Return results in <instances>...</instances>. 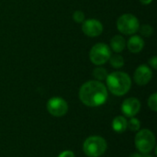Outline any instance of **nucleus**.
I'll use <instances>...</instances> for the list:
<instances>
[{
    "instance_id": "1a4fd4ad",
    "label": "nucleus",
    "mask_w": 157,
    "mask_h": 157,
    "mask_svg": "<svg viewBox=\"0 0 157 157\" xmlns=\"http://www.w3.org/2000/svg\"><path fill=\"white\" fill-rule=\"evenodd\" d=\"M140 109H141V102L139 101L138 98H129L122 102L121 111L126 117L129 118L135 117V115L139 113Z\"/></svg>"
},
{
    "instance_id": "4be33fe9",
    "label": "nucleus",
    "mask_w": 157,
    "mask_h": 157,
    "mask_svg": "<svg viewBox=\"0 0 157 157\" xmlns=\"http://www.w3.org/2000/svg\"><path fill=\"white\" fill-rule=\"evenodd\" d=\"M153 0H140V2L144 5H149L150 3H152Z\"/></svg>"
},
{
    "instance_id": "f257e3e1",
    "label": "nucleus",
    "mask_w": 157,
    "mask_h": 157,
    "mask_svg": "<svg viewBox=\"0 0 157 157\" xmlns=\"http://www.w3.org/2000/svg\"><path fill=\"white\" fill-rule=\"evenodd\" d=\"M81 102L87 107H98L103 105L108 98V90L100 81L93 80L85 83L79 90Z\"/></svg>"
},
{
    "instance_id": "4468645a",
    "label": "nucleus",
    "mask_w": 157,
    "mask_h": 157,
    "mask_svg": "<svg viewBox=\"0 0 157 157\" xmlns=\"http://www.w3.org/2000/svg\"><path fill=\"white\" fill-rule=\"evenodd\" d=\"M110 65L114 68H121L124 65V60L123 57L121 55L119 54H115V55H111L110 58L109 59Z\"/></svg>"
},
{
    "instance_id": "2eb2a0df",
    "label": "nucleus",
    "mask_w": 157,
    "mask_h": 157,
    "mask_svg": "<svg viewBox=\"0 0 157 157\" xmlns=\"http://www.w3.org/2000/svg\"><path fill=\"white\" fill-rule=\"evenodd\" d=\"M93 75L98 81H103V80H106L108 76V72L103 67H97L93 71Z\"/></svg>"
},
{
    "instance_id": "f03ea898",
    "label": "nucleus",
    "mask_w": 157,
    "mask_h": 157,
    "mask_svg": "<svg viewBox=\"0 0 157 157\" xmlns=\"http://www.w3.org/2000/svg\"><path fill=\"white\" fill-rule=\"evenodd\" d=\"M107 86L115 96H123L127 94L132 86V80L128 74L124 72H114L108 75Z\"/></svg>"
},
{
    "instance_id": "aec40b11",
    "label": "nucleus",
    "mask_w": 157,
    "mask_h": 157,
    "mask_svg": "<svg viewBox=\"0 0 157 157\" xmlns=\"http://www.w3.org/2000/svg\"><path fill=\"white\" fill-rule=\"evenodd\" d=\"M58 157H75V154L72 151L67 150V151H64V152L61 153Z\"/></svg>"
},
{
    "instance_id": "423d86ee",
    "label": "nucleus",
    "mask_w": 157,
    "mask_h": 157,
    "mask_svg": "<svg viewBox=\"0 0 157 157\" xmlns=\"http://www.w3.org/2000/svg\"><path fill=\"white\" fill-rule=\"evenodd\" d=\"M111 56L110 48L105 43H97L95 44L89 52L90 61L96 65H102L106 63Z\"/></svg>"
},
{
    "instance_id": "f8f14e48",
    "label": "nucleus",
    "mask_w": 157,
    "mask_h": 157,
    "mask_svg": "<svg viewBox=\"0 0 157 157\" xmlns=\"http://www.w3.org/2000/svg\"><path fill=\"white\" fill-rule=\"evenodd\" d=\"M126 47V40L121 35L114 36L110 40V50H113L115 52H122Z\"/></svg>"
},
{
    "instance_id": "412c9836",
    "label": "nucleus",
    "mask_w": 157,
    "mask_h": 157,
    "mask_svg": "<svg viewBox=\"0 0 157 157\" xmlns=\"http://www.w3.org/2000/svg\"><path fill=\"white\" fill-rule=\"evenodd\" d=\"M149 63L150 65L154 68V69H156L157 68V57L156 56H154L152 57L150 60H149Z\"/></svg>"
},
{
    "instance_id": "0eeeda50",
    "label": "nucleus",
    "mask_w": 157,
    "mask_h": 157,
    "mask_svg": "<svg viewBox=\"0 0 157 157\" xmlns=\"http://www.w3.org/2000/svg\"><path fill=\"white\" fill-rule=\"evenodd\" d=\"M47 110L52 116L54 117H63L68 111V104L67 102L58 97L52 98L47 102Z\"/></svg>"
},
{
    "instance_id": "9d476101",
    "label": "nucleus",
    "mask_w": 157,
    "mask_h": 157,
    "mask_svg": "<svg viewBox=\"0 0 157 157\" xmlns=\"http://www.w3.org/2000/svg\"><path fill=\"white\" fill-rule=\"evenodd\" d=\"M153 77V72L146 64H142L137 67L134 73V81L139 86L147 85Z\"/></svg>"
},
{
    "instance_id": "f3484780",
    "label": "nucleus",
    "mask_w": 157,
    "mask_h": 157,
    "mask_svg": "<svg viewBox=\"0 0 157 157\" xmlns=\"http://www.w3.org/2000/svg\"><path fill=\"white\" fill-rule=\"evenodd\" d=\"M139 30L141 34L144 37H150L154 33V29L150 25H144L141 28H139Z\"/></svg>"
},
{
    "instance_id": "ddd939ff",
    "label": "nucleus",
    "mask_w": 157,
    "mask_h": 157,
    "mask_svg": "<svg viewBox=\"0 0 157 157\" xmlns=\"http://www.w3.org/2000/svg\"><path fill=\"white\" fill-rule=\"evenodd\" d=\"M112 129L118 133H122L124 132L128 128H127V120L123 116H118L112 121Z\"/></svg>"
},
{
    "instance_id": "20e7f679",
    "label": "nucleus",
    "mask_w": 157,
    "mask_h": 157,
    "mask_svg": "<svg viewBox=\"0 0 157 157\" xmlns=\"http://www.w3.org/2000/svg\"><path fill=\"white\" fill-rule=\"evenodd\" d=\"M134 143L140 153L148 154L151 153L155 146V134L148 129L139 130L135 136Z\"/></svg>"
},
{
    "instance_id": "9b49d317",
    "label": "nucleus",
    "mask_w": 157,
    "mask_h": 157,
    "mask_svg": "<svg viewBox=\"0 0 157 157\" xmlns=\"http://www.w3.org/2000/svg\"><path fill=\"white\" fill-rule=\"evenodd\" d=\"M128 49L132 53H138L140 52L144 47V40L143 38L139 35H133L132 36L127 43Z\"/></svg>"
},
{
    "instance_id": "7ed1b4c3",
    "label": "nucleus",
    "mask_w": 157,
    "mask_h": 157,
    "mask_svg": "<svg viewBox=\"0 0 157 157\" xmlns=\"http://www.w3.org/2000/svg\"><path fill=\"white\" fill-rule=\"evenodd\" d=\"M108 148L106 140L100 136L88 137L83 144V151L88 157H99L105 154Z\"/></svg>"
},
{
    "instance_id": "6ab92c4d",
    "label": "nucleus",
    "mask_w": 157,
    "mask_h": 157,
    "mask_svg": "<svg viewBox=\"0 0 157 157\" xmlns=\"http://www.w3.org/2000/svg\"><path fill=\"white\" fill-rule=\"evenodd\" d=\"M73 18L75 22L77 23H82L84 22L85 20V14L84 12L80 11V10H77V11H75L74 14H73Z\"/></svg>"
},
{
    "instance_id": "a211bd4d",
    "label": "nucleus",
    "mask_w": 157,
    "mask_h": 157,
    "mask_svg": "<svg viewBox=\"0 0 157 157\" xmlns=\"http://www.w3.org/2000/svg\"><path fill=\"white\" fill-rule=\"evenodd\" d=\"M148 107L153 110L156 111L157 110V94L154 93L149 98H148Z\"/></svg>"
},
{
    "instance_id": "6e6552de",
    "label": "nucleus",
    "mask_w": 157,
    "mask_h": 157,
    "mask_svg": "<svg viewBox=\"0 0 157 157\" xmlns=\"http://www.w3.org/2000/svg\"><path fill=\"white\" fill-rule=\"evenodd\" d=\"M82 30L88 37H98L103 31V25L99 20L94 18L87 19L83 22Z\"/></svg>"
},
{
    "instance_id": "39448f33",
    "label": "nucleus",
    "mask_w": 157,
    "mask_h": 157,
    "mask_svg": "<svg viewBox=\"0 0 157 157\" xmlns=\"http://www.w3.org/2000/svg\"><path fill=\"white\" fill-rule=\"evenodd\" d=\"M117 28L122 34L132 35L139 30L140 23L132 14H123L117 20Z\"/></svg>"
},
{
    "instance_id": "dca6fc26",
    "label": "nucleus",
    "mask_w": 157,
    "mask_h": 157,
    "mask_svg": "<svg viewBox=\"0 0 157 157\" xmlns=\"http://www.w3.org/2000/svg\"><path fill=\"white\" fill-rule=\"evenodd\" d=\"M127 128L132 132H138L141 128V122L138 119L132 117L129 121H127Z\"/></svg>"
},
{
    "instance_id": "5701e85b",
    "label": "nucleus",
    "mask_w": 157,
    "mask_h": 157,
    "mask_svg": "<svg viewBox=\"0 0 157 157\" xmlns=\"http://www.w3.org/2000/svg\"><path fill=\"white\" fill-rule=\"evenodd\" d=\"M129 157H143V156H142L140 154H136V153H135V154H132V155H130Z\"/></svg>"
},
{
    "instance_id": "b1692460",
    "label": "nucleus",
    "mask_w": 157,
    "mask_h": 157,
    "mask_svg": "<svg viewBox=\"0 0 157 157\" xmlns=\"http://www.w3.org/2000/svg\"><path fill=\"white\" fill-rule=\"evenodd\" d=\"M147 157H155V156H151V155H149V156H147Z\"/></svg>"
}]
</instances>
